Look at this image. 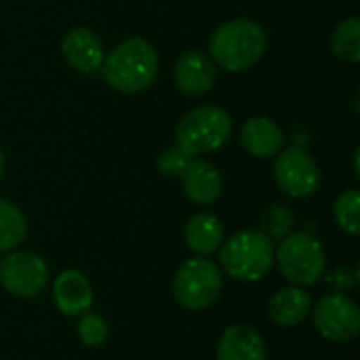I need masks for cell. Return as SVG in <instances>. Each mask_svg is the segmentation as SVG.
Returning <instances> with one entry per match:
<instances>
[{"instance_id":"cell-16","label":"cell","mask_w":360,"mask_h":360,"mask_svg":"<svg viewBox=\"0 0 360 360\" xmlns=\"http://www.w3.org/2000/svg\"><path fill=\"white\" fill-rule=\"evenodd\" d=\"M268 314L278 327H295L310 314V295L302 287H285L272 295Z\"/></svg>"},{"instance_id":"cell-23","label":"cell","mask_w":360,"mask_h":360,"mask_svg":"<svg viewBox=\"0 0 360 360\" xmlns=\"http://www.w3.org/2000/svg\"><path fill=\"white\" fill-rule=\"evenodd\" d=\"M325 283L335 291V293H348L356 285V272L348 266H338L325 276Z\"/></svg>"},{"instance_id":"cell-5","label":"cell","mask_w":360,"mask_h":360,"mask_svg":"<svg viewBox=\"0 0 360 360\" xmlns=\"http://www.w3.org/2000/svg\"><path fill=\"white\" fill-rule=\"evenodd\" d=\"M221 270L207 257H192L184 262L173 278L175 300L188 310L209 308L221 295Z\"/></svg>"},{"instance_id":"cell-8","label":"cell","mask_w":360,"mask_h":360,"mask_svg":"<svg viewBox=\"0 0 360 360\" xmlns=\"http://www.w3.org/2000/svg\"><path fill=\"white\" fill-rule=\"evenodd\" d=\"M49 283L44 259L32 251H11L0 259V285L15 297H36Z\"/></svg>"},{"instance_id":"cell-18","label":"cell","mask_w":360,"mask_h":360,"mask_svg":"<svg viewBox=\"0 0 360 360\" xmlns=\"http://www.w3.org/2000/svg\"><path fill=\"white\" fill-rule=\"evenodd\" d=\"M27 234V224L23 213L0 198V253H8L13 251L17 245L23 243Z\"/></svg>"},{"instance_id":"cell-13","label":"cell","mask_w":360,"mask_h":360,"mask_svg":"<svg viewBox=\"0 0 360 360\" xmlns=\"http://www.w3.org/2000/svg\"><path fill=\"white\" fill-rule=\"evenodd\" d=\"M61 51L65 61L84 74H91L101 68L103 63V44L99 36L89 27H74L65 34L61 42Z\"/></svg>"},{"instance_id":"cell-3","label":"cell","mask_w":360,"mask_h":360,"mask_svg":"<svg viewBox=\"0 0 360 360\" xmlns=\"http://www.w3.org/2000/svg\"><path fill=\"white\" fill-rule=\"evenodd\" d=\"M232 133V118L215 105H200L188 112L175 129L177 150L188 158H196L219 150Z\"/></svg>"},{"instance_id":"cell-17","label":"cell","mask_w":360,"mask_h":360,"mask_svg":"<svg viewBox=\"0 0 360 360\" xmlns=\"http://www.w3.org/2000/svg\"><path fill=\"white\" fill-rule=\"evenodd\" d=\"M186 243L198 255H211L224 245V226L211 213H198L186 224Z\"/></svg>"},{"instance_id":"cell-24","label":"cell","mask_w":360,"mask_h":360,"mask_svg":"<svg viewBox=\"0 0 360 360\" xmlns=\"http://www.w3.org/2000/svg\"><path fill=\"white\" fill-rule=\"evenodd\" d=\"M186 160H188V156L181 154L177 148H173V150H165V152L158 156V167H160V171L167 173V175H179V171L184 169Z\"/></svg>"},{"instance_id":"cell-1","label":"cell","mask_w":360,"mask_h":360,"mask_svg":"<svg viewBox=\"0 0 360 360\" xmlns=\"http://www.w3.org/2000/svg\"><path fill=\"white\" fill-rule=\"evenodd\" d=\"M101 72L112 89L139 93L146 91L158 74V53L143 38H127L103 57Z\"/></svg>"},{"instance_id":"cell-11","label":"cell","mask_w":360,"mask_h":360,"mask_svg":"<svg viewBox=\"0 0 360 360\" xmlns=\"http://www.w3.org/2000/svg\"><path fill=\"white\" fill-rule=\"evenodd\" d=\"M215 82V63L202 51H186L175 65V84L190 97L205 95Z\"/></svg>"},{"instance_id":"cell-4","label":"cell","mask_w":360,"mask_h":360,"mask_svg":"<svg viewBox=\"0 0 360 360\" xmlns=\"http://www.w3.org/2000/svg\"><path fill=\"white\" fill-rule=\"evenodd\" d=\"M219 262L228 276L245 283L264 278L274 264V245L264 232L247 230L230 236L221 245Z\"/></svg>"},{"instance_id":"cell-6","label":"cell","mask_w":360,"mask_h":360,"mask_svg":"<svg viewBox=\"0 0 360 360\" xmlns=\"http://www.w3.org/2000/svg\"><path fill=\"white\" fill-rule=\"evenodd\" d=\"M276 262L281 274L295 287H308L325 276V253L321 243L304 232L283 238Z\"/></svg>"},{"instance_id":"cell-9","label":"cell","mask_w":360,"mask_h":360,"mask_svg":"<svg viewBox=\"0 0 360 360\" xmlns=\"http://www.w3.org/2000/svg\"><path fill=\"white\" fill-rule=\"evenodd\" d=\"M274 177L283 192L293 198H306L321 186V171L314 158L302 148H289L274 162Z\"/></svg>"},{"instance_id":"cell-10","label":"cell","mask_w":360,"mask_h":360,"mask_svg":"<svg viewBox=\"0 0 360 360\" xmlns=\"http://www.w3.org/2000/svg\"><path fill=\"white\" fill-rule=\"evenodd\" d=\"M184 192L186 196L196 202V205H213L221 192H224V181L219 171L202 158H188L184 169L179 171Z\"/></svg>"},{"instance_id":"cell-15","label":"cell","mask_w":360,"mask_h":360,"mask_svg":"<svg viewBox=\"0 0 360 360\" xmlns=\"http://www.w3.org/2000/svg\"><path fill=\"white\" fill-rule=\"evenodd\" d=\"M285 135L270 118H249L240 129V146L257 158L274 156L283 150Z\"/></svg>"},{"instance_id":"cell-12","label":"cell","mask_w":360,"mask_h":360,"mask_svg":"<svg viewBox=\"0 0 360 360\" xmlns=\"http://www.w3.org/2000/svg\"><path fill=\"white\" fill-rule=\"evenodd\" d=\"M55 306L65 316H82L93 306V289L89 278L78 270H63L53 287Z\"/></svg>"},{"instance_id":"cell-21","label":"cell","mask_w":360,"mask_h":360,"mask_svg":"<svg viewBox=\"0 0 360 360\" xmlns=\"http://www.w3.org/2000/svg\"><path fill=\"white\" fill-rule=\"evenodd\" d=\"M295 224V217L291 213L289 207L285 205H274L264 213L262 226H264V234L268 238H285L291 234V228Z\"/></svg>"},{"instance_id":"cell-25","label":"cell","mask_w":360,"mask_h":360,"mask_svg":"<svg viewBox=\"0 0 360 360\" xmlns=\"http://www.w3.org/2000/svg\"><path fill=\"white\" fill-rule=\"evenodd\" d=\"M2 171H4V156H2V150H0V177H2Z\"/></svg>"},{"instance_id":"cell-14","label":"cell","mask_w":360,"mask_h":360,"mask_svg":"<svg viewBox=\"0 0 360 360\" xmlns=\"http://www.w3.org/2000/svg\"><path fill=\"white\" fill-rule=\"evenodd\" d=\"M217 360H266L264 338L251 325H232L219 338Z\"/></svg>"},{"instance_id":"cell-19","label":"cell","mask_w":360,"mask_h":360,"mask_svg":"<svg viewBox=\"0 0 360 360\" xmlns=\"http://www.w3.org/2000/svg\"><path fill=\"white\" fill-rule=\"evenodd\" d=\"M331 49L333 53L350 63L360 61V19L350 17L342 21L331 34Z\"/></svg>"},{"instance_id":"cell-22","label":"cell","mask_w":360,"mask_h":360,"mask_svg":"<svg viewBox=\"0 0 360 360\" xmlns=\"http://www.w3.org/2000/svg\"><path fill=\"white\" fill-rule=\"evenodd\" d=\"M78 335L84 346H101L108 338V323L97 314H82L78 323Z\"/></svg>"},{"instance_id":"cell-7","label":"cell","mask_w":360,"mask_h":360,"mask_svg":"<svg viewBox=\"0 0 360 360\" xmlns=\"http://www.w3.org/2000/svg\"><path fill=\"white\" fill-rule=\"evenodd\" d=\"M312 323L323 338L331 342H350L360 331V310L348 295L329 293L316 302Z\"/></svg>"},{"instance_id":"cell-2","label":"cell","mask_w":360,"mask_h":360,"mask_svg":"<svg viewBox=\"0 0 360 360\" xmlns=\"http://www.w3.org/2000/svg\"><path fill=\"white\" fill-rule=\"evenodd\" d=\"M266 51V32L251 19H232L215 30L209 53L226 72H243L255 65Z\"/></svg>"},{"instance_id":"cell-20","label":"cell","mask_w":360,"mask_h":360,"mask_svg":"<svg viewBox=\"0 0 360 360\" xmlns=\"http://www.w3.org/2000/svg\"><path fill=\"white\" fill-rule=\"evenodd\" d=\"M333 215L340 228H344L348 234L360 232V192L359 190H346L338 196L333 205Z\"/></svg>"}]
</instances>
